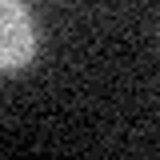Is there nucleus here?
<instances>
[{
	"label": "nucleus",
	"mask_w": 160,
	"mask_h": 160,
	"mask_svg": "<svg viewBox=\"0 0 160 160\" xmlns=\"http://www.w3.org/2000/svg\"><path fill=\"white\" fill-rule=\"evenodd\" d=\"M36 56V20L28 4L0 0V76L24 72Z\"/></svg>",
	"instance_id": "f257e3e1"
}]
</instances>
